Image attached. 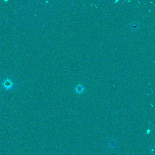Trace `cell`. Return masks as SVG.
<instances>
[{
    "label": "cell",
    "mask_w": 155,
    "mask_h": 155,
    "mask_svg": "<svg viewBox=\"0 0 155 155\" xmlns=\"http://www.w3.org/2000/svg\"><path fill=\"white\" fill-rule=\"evenodd\" d=\"M2 84L3 87L8 90L11 89L13 85V83H12V81L8 79L7 80L4 81Z\"/></svg>",
    "instance_id": "cell-1"
}]
</instances>
